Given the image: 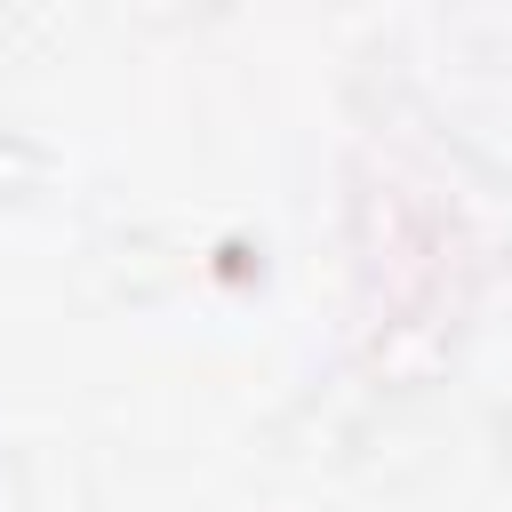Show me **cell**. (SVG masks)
Segmentation results:
<instances>
[{
    "mask_svg": "<svg viewBox=\"0 0 512 512\" xmlns=\"http://www.w3.org/2000/svg\"><path fill=\"white\" fill-rule=\"evenodd\" d=\"M216 272L224 280H264V240H248V232L216 240Z\"/></svg>",
    "mask_w": 512,
    "mask_h": 512,
    "instance_id": "3957f363",
    "label": "cell"
},
{
    "mask_svg": "<svg viewBox=\"0 0 512 512\" xmlns=\"http://www.w3.org/2000/svg\"><path fill=\"white\" fill-rule=\"evenodd\" d=\"M456 360V320H432V312H408V320H384V336L368 344V368L400 392L432 384L440 368Z\"/></svg>",
    "mask_w": 512,
    "mask_h": 512,
    "instance_id": "6da1fadb",
    "label": "cell"
},
{
    "mask_svg": "<svg viewBox=\"0 0 512 512\" xmlns=\"http://www.w3.org/2000/svg\"><path fill=\"white\" fill-rule=\"evenodd\" d=\"M56 184V152L32 128H0V208H32Z\"/></svg>",
    "mask_w": 512,
    "mask_h": 512,
    "instance_id": "7a4b0ae2",
    "label": "cell"
}]
</instances>
